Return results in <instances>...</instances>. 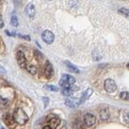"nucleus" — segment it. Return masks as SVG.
<instances>
[{
  "label": "nucleus",
  "mask_w": 129,
  "mask_h": 129,
  "mask_svg": "<svg viewBox=\"0 0 129 129\" xmlns=\"http://www.w3.org/2000/svg\"><path fill=\"white\" fill-rule=\"evenodd\" d=\"M49 1H51V0H49Z\"/></svg>",
  "instance_id": "31"
},
{
  "label": "nucleus",
  "mask_w": 129,
  "mask_h": 129,
  "mask_svg": "<svg viewBox=\"0 0 129 129\" xmlns=\"http://www.w3.org/2000/svg\"><path fill=\"white\" fill-rule=\"evenodd\" d=\"M43 100H44V102H45V107H47L49 103V98L48 97H43Z\"/></svg>",
  "instance_id": "24"
},
{
  "label": "nucleus",
  "mask_w": 129,
  "mask_h": 129,
  "mask_svg": "<svg viewBox=\"0 0 129 129\" xmlns=\"http://www.w3.org/2000/svg\"><path fill=\"white\" fill-rule=\"evenodd\" d=\"M76 82V79L70 75H63L61 81H60V85L64 88V87H72L73 84H75Z\"/></svg>",
  "instance_id": "2"
},
{
  "label": "nucleus",
  "mask_w": 129,
  "mask_h": 129,
  "mask_svg": "<svg viewBox=\"0 0 129 129\" xmlns=\"http://www.w3.org/2000/svg\"><path fill=\"white\" fill-rule=\"evenodd\" d=\"M92 94V89L91 88H87L84 92H83V94L81 95V99H80V101H81V103H82V102H84L86 99H88L89 97H90V95Z\"/></svg>",
  "instance_id": "11"
},
{
  "label": "nucleus",
  "mask_w": 129,
  "mask_h": 129,
  "mask_svg": "<svg viewBox=\"0 0 129 129\" xmlns=\"http://www.w3.org/2000/svg\"><path fill=\"white\" fill-rule=\"evenodd\" d=\"M42 39H43V41H44L45 43H47V44H52V43L54 42V40H55V36H54V34L51 32V31L45 30L44 32L42 33Z\"/></svg>",
  "instance_id": "5"
},
{
  "label": "nucleus",
  "mask_w": 129,
  "mask_h": 129,
  "mask_svg": "<svg viewBox=\"0 0 129 129\" xmlns=\"http://www.w3.org/2000/svg\"><path fill=\"white\" fill-rule=\"evenodd\" d=\"M10 23H11V25L14 26V27H17V26H18L19 22H18V19H17V17L15 16V15H13V16L11 17V21H10Z\"/></svg>",
  "instance_id": "18"
},
{
  "label": "nucleus",
  "mask_w": 129,
  "mask_h": 129,
  "mask_svg": "<svg viewBox=\"0 0 129 129\" xmlns=\"http://www.w3.org/2000/svg\"><path fill=\"white\" fill-rule=\"evenodd\" d=\"M119 12L122 13V14H124V15H126V16H129V10L126 9V8H120L119 9Z\"/></svg>",
  "instance_id": "23"
},
{
  "label": "nucleus",
  "mask_w": 129,
  "mask_h": 129,
  "mask_svg": "<svg viewBox=\"0 0 129 129\" xmlns=\"http://www.w3.org/2000/svg\"><path fill=\"white\" fill-rule=\"evenodd\" d=\"M16 58H17V63H18V64L22 69H24V68L27 67L26 66V58H25V55H24V53L22 51H18L17 52Z\"/></svg>",
  "instance_id": "6"
},
{
  "label": "nucleus",
  "mask_w": 129,
  "mask_h": 129,
  "mask_svg": "<svg viewBox=\"0 0 129 129\" xmlns=\"http://www.w3.org/2000/svg\"><path fill=\"white\" fill-rule=\"evenodd\" d=\"M8 104H9V100L8 99L0 96V108H5V107L8 106Z\"/></svg>",
  "instance_id": "16"
},
{
  "label": "nucleus",
  "mask_w": 129,
  "mask_h": 129,
  "mask_svg": "<svg viewBox=\"0 0 129 129\" xmlns=\"http://www.w3.org/2000/svg\"><path fill=\"white\" fill-rule=\"evenodd\" d=\"M46 88L49 90H52V91H58L59 90V88L55 85H46Z\"/></svg>",
  "instance_id": "22"
},
{
  "label": "nucleus",
  "mask_w": 129,
  "mask_h": 129,
  "mask_svg": "<svg viewBox=\"0 0 129 129\" xmlns=\"http://www.w3.org/2000/svg\"><path fill=\"white\" fill-rule=\"evenodd\" d=\"M13 117H14L15 122L18 123V124H21V125L25 124V123L28 121V119H29L28 115L25 113V111H24L22 108H20V107H18V108L15 109L14 114H13Z\"/></svg>",
  "instance_id": "1"
},
{
  "label": "nucleus",
  "mask_w": 129,
  "mask_h": 129,
  "mask_svg": "<svg viewBox=\"0 0 129 129\" xmlns=\"http://www.w3.org/2000/svg\"><path fill=\"white\" fill-rule=\"evenodd\" d=\"M64 64L67 66V68H68L71 72H73V73H77V74H79V73H80L79 69H78L77 67H75L74 64H72L70 62H67V61H66V62H64Z\"/></svg>",
  "instance_id": "14"
},
{
  "label": "nucleus",
  "mask_w": 129,
  "mask_h": 129,
  "mask_svg": "<svg viewBox=\"0 0 129 129\" xmlns=\"http://www.w3.org/2000/svg\"><path fill=\"white\" fill-rule=\"evenodd\" d=\"M123 119H124V121L126 123L129 124V111H124V113H123Z\"/></svg>",
  "instance_id": "21"
},
{
  "label": "nucleus",
  "mask_w": 129,
  "mask_h": 129,
  "mask_svg": "<svg viewBox=\"0 0 129 129\" xmlns=\"http://www.w3.org/2000/svg\"><path fill=\"white\" fill-rule=\"evenodd\" d=\"M19 37H20V38H23V39H25V40H28V41H30V37H29V36H24V35H19Z\"/></svg>",
  "instance_id": "25"
},
{
  "label": "nucleus",
  "mask_w": 129,
  "mask_h": 129,
  "mask_svg": "<svg viewBox=\"0 0 129 129\" xmlns=\"http://www.w3.org/2000/svg\"><path fill=\"white\" fill-rule=\"evenodd\" d=\"M25 13H26L27 16H29L30 18H33V17L35 16L36 11H35V7H34V5H33L32 3H30V4H28V5L26 6V8H25Z\"/></svg>",
  "instance_id": "10"
},
{
  "label": "nucleus",
  "mask_w": 129,
  "mask_h": 129,
  "mask_svg": "<svg viewBox=\"0 0 129 129\" xmlns=\"http://www.w3.org/2000/svg\"><path fill=\"white\" fill-rule=\"evenodd\" d=\"M4 26V22H3V19H2V16H1V14H0V29L2 28Z\"/></svg>",
  "instance_id": "26"
},
{
  "label": "nucleus",
  "mask_w": 129,
  "mask_h": 129,
  "mask_svg": "<svg viewBox=\"0 0 129 129\" xmlns=\"http://www.w3.org/2000/svg\"><path fill=\"white\" fill-rule=\"evenodd\" d=\"M127 68H128V69H129V64H127Z\"/></svg>",
  "instance_id": "29"
},
{
  "label": "nucleus",
  "mask_w": 129,
  "mask_h": 129,
  "mask_svg": "<svg viewBox=\"0 0 129 129\" xmlns=\"http://www.w3.org/2000/svg\"><path fill=\"white\" fill-rule=\"evenodd\" d=\"M43 129H52V128L50 127V125H47V126H45V127H44Z\"/></svg>",
  "instance_id": "28"
},
{
  "label": "nucleus",
  "mask_w": 129,
  "mask_h": 129,
  "mask_svg": "<svg viewBox=\"0 0 129 129\" xmlns=\"http://www.w3.org/2000/svg\"><path fill=\"white\" fill-rule=\"evenodd\" d=\"M95 121H96V119H95V116L93 114H91V113L84 114V116H83V123L85 124L86 127L93 126L95 124Z\"/></svg>",
  "instance_id": "3"
},
{
  "label": "nucleus",
  "mask_w": 129,
  "mask_h": 129,
  "mask_svg": "<svg viewBox=\"0 0 129 129\" xmlns=\"http://www.w3.org/2000/svg\"><path fill=\"white\" fill-rule=\"evenodd\" d=\"M74 87H64L62 89V93L64 96H71L73 94V91H74Z\"/></svg>",
  "instance_id": "15"
},
{
  "label": "nucleus",
  "mask_w": 129,
  "mask_h": 129,
  "mask_svg": "<svg viewBox=\"0 0 129 129\" xmlns=\"http://www.w3.org/2000/svg\"><path fill=\"white\" fill-rule=\"evenodd\" d=\"M104 88H105V90L107 92H114L116 90V88H117V85H116L115 81L113 80L108 79V80H106L104 81Z\"/></svg>",
  "instance_id": "4"
},
{
  "label": "nucleus",
  "mask_w": 129,
  "mask_h": 129,
  "mask_svg": "<svg viewBox=\"0 0 129 129\" xmlns=\"http://www.w3.org/2000/svg\"><path fill=\"white\" fill-rule=\"evenodd\" d=\"M120 98L124 99V100H128L129 101V92H126V91H123L120 93Z\"/></svg>",
  "instance_id": "19"
},
{
  "label": "nucleus",
  "mask_w": 129,
  "mask_h": 129,
  "mask_svg": "<svg viewBox=\"0 0 129 129\" xmlns=\"http://www.w3.org/2000/svg\"><path fill=\"white\" fill-rule=\"evenodd\" d=\"M44 75L47 79H51L54 75V70H53V66L52 64L47 61L46 64H45V68H44Z\"/></svg>",
  "instance_id": "7"
},
{
  "label": "nucleus",
  "mask_w": 129,
  "mask_h": 129,
  "mask_svg": "<svg viewBox=\"0 0 129 129\" xmlns=\"http://www.w3.org/2000/svg\"><path fill=\"white\" fill-rule=\"evenodd\" d=\"M64 104L71 108H76L81 104V101L77 98H67L64 101Z\"/></svg>",
  "instance_id": "8"
},
{
  "label": "nucleus",
  "mask_w": 129,
  "mask_h": 129,
  "mask_svg": "<svg viewBox=\"0 0 129 129\" xmlns=\"http://www.w3.org/2000/svg\"><path fill=\"white\" fill-rule=\"evenodd\" d=\"M1 129H5V128H3V127H1Z\"/></svg>",
  "instance_id": "30"
},
{
  "label": "nucleus",
  "mask_w": 129,
  "mask_h": 129,
  "mask_svg": "<svg viewBox=\"0 0 129 129\" xmlns=\"http://www.w3.org/2000/svg\"><path fill=\"white\" fill-rule=\"evenodd\" d=\"M3 121L5 122V124L9 127H14V124H15V120H14V117L11 116L10 114H5L3 116Z\"/></svg>",
  "instance_id": "9"
},
{
  "label": "nucleus",
  "mask_w": 129,
  "mask_h": 129,
  "mask_svg": "<svg viewBox=\"0 0 129 129\" xmlns=\"http://www.w3.org/2000/svg\"><path fill=\"white\" fill-rule=\"evenodd\" d=\"M74 129H82V124H81L79 120H77L74 123Z\"/></svg>",
  "instance_id": "20"
},
{
  "label": "nucleus",
  "mask_w": 129,
  "mask_h": 129,
  "mask_svg": "<svg viewBox=\"0 0 129 129\" xmlns=\"http://www.w3.org/2000/svg\"><path fill=\"white\" fill-rule=\"evenodd\" d=\"M26 68H27V71H28L31 75H33V76H35V75L37 74V68H36L35 66L30 64V66H27Z\"/></svg>",
  "instance_id": "17"
},
{
  "label": "nucleus",
  "mask_w": 129,
  "mask_h": 129,
  "mask_svg": "<svg viewBox=\"0 0 129 129\" xmlns=\"http://www.w3.org/2000/svg\"><path fill=\"white\" fill-rule=\"evenodd\" d=\"M99 115H100V118H101L102 120H106V119L109 118V111H108V109L103 108L102 110H100Z\"/></svg>",
  "instance_id": "13"
},
{
  "label": "nucleus",
  "mask_w": 129,
  "mask_h": 129,
  "mask_svg": "<svg viewBox=\"0 0 129 129\" xmlns=\"http://www.w3.org/2000/svg\"><path fill=\"white\" fill-rule=\"evenodd\" d=\"M0 73H1V74H6V70H5L2 66H0Z\"/></svg>",
  "instance_id": "27"
},
{
  "label": "nucleus",
  "mask_w": 129,
  "mask_h": 129,
  "mask_svg": "<svg viewBox=\"0 0 129 129\" xmlns=\"http://www.w3.org/2000/svg\"><path fill=\"white\" fill-rule=\"evenodd\" d=\"M50 127L52 129H55L58 127V125L60 124V119L58 117H53L51 120H50Z\"/></svg>",
  "instance_id": "12"
}]
</instances>
